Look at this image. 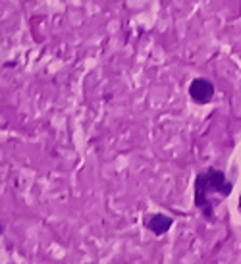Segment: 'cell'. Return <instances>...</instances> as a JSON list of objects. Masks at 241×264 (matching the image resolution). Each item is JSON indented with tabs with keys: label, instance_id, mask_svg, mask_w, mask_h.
<instances>
[{
	"label": "cell",
	"instance_id": "1",
	"mask_svg": "<svg viewBox=\"0 0 241 264\" xmlns=\"http://www.w3.org/2000/svg\"><path fill=\"white\" fill-rule=\"evenodd\" d=\"M231 191H233V183L222 170L214 166L201 170L195 176V207L203 214V218L214 220L216 207L230 197Z\"/></svg>",
	"mask_w": 241,
	"mask_h": 264
},
{
	"label": "cell",
	"instance_id": "2",
	"mask_svg": "<svg viewBox=\"0 0 241 264\" xmlns=\"http://www.w3.org/2000/svg\"><path fill=\"white\" fill-rule=\"evenodd\" d=\"M189 99L195 104H208L214 99V83L207 77H195L189 83Z\"/></svg>",
	"mask_w": 241,
	"mask_h": 264
},
{
	"label": "cell",
	"instance_id": "3",
	"mask_svg": "<svg viewBox=\"0 0 241 264\" xmlns=\"http://www.w3.org/2000/svg\"><path fill=\"white\" fill-rule=\"evenodd\" d=\"M172 226H174V218L168 216V214H162V212L149 216L147 222H145V228L151 231L153 235H158V237H160V235H166Z\"/></svg>",
	"mask_w": 241,
	"mask_h": 264
},
{
	"label": "cell",
	"instance_id": "4",
	"mask_svg": "<svg viewBox=\"0 0 241 264\" xmlns=\"http://www.w3.org/2000/svg\"><path fill=\"white\" fill-rule=\"evenodd\" d=\"M2 233H4V224L0 222V235H2Z\"/></svg>",
	"mask_w": 241,
	"mask_h": 264
},
{
	"label": "cell",
	"instance_id": "5",
	"mask_svg": "<svg viewBox=\"0 0 241 264\" xmlns=\"http://www.w3.org/2000/svg\"><path fill=\"white\" fill-rule=\"evenodd\" d=\"M239 212H241V195H239Z\"/></svg>",
	"mask_w": 241,
	"mask_h": 264
}]
</instances>
